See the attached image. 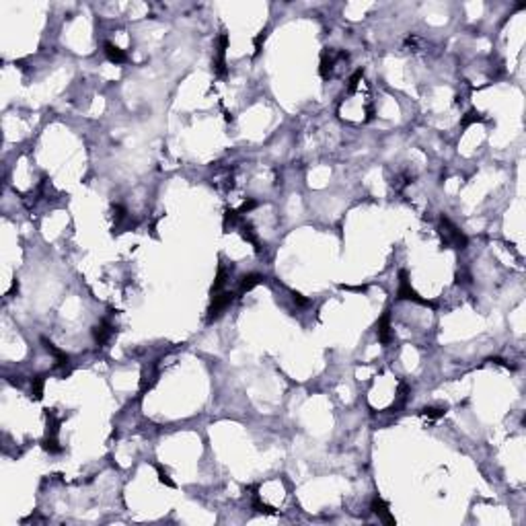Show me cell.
Wrapping results in <instances>:
<instances>
[{"mask_svg": "<svg viewBox=\"0 0 526 526\" xmlns=\"http://www.w3.org/2000/svg\"><path fill=\"white\" fill-rule=\"evenodd\" d=\"M113 333H115V327H113V323H109L107 319H103L101 321V323L93 329V337H95V342L99 344V346H105L109 339L113 337Z\"/></svg>", "mask_w": 526, "mask_h": 526, "instance_id": "obj_3", "label": "cell"}, {"mask_svg": "<svg viewBox=\"0 0 526 526\" xmlns=\"http://www.w3.org/2000/svg\"><path fill=\"white\" fill-rule=\"evenodd\" d=\"M261 282H263V276L261 274H249V276H245L241 280V286H239V294H245V292L253 290V288L259 286Z\"/></svg>", "mask_w": 526, "mask_h": 526, "instance_id": "obj_8", "label": "cell"}, {"mask_svg": "<svg viewBox=\"0 0 526 526\" xmlns=\"http://www.w3.org/2000/svg\"><path fill=\"white\" fill-rule=\"evenodd\" d=\"M157 471H159V479H161V483H165V485H169V487H175V483H173L171 477H169V475L163 471L161 465H157Z\"/></svg>", "mask_w": 526, "mask_h": 526, "instance_id": "obj_15", "label": "cell"}, {"mask_svg": "<svg viewBox=\"0 0 526 526\" xmlns=\"http://www.w3.org/2000/svg\"><path fill=\"white\" fill-rule=\"evenodd\" d=\"M376 335H378V342L380 344H391L393 339V331H391V315L384 313L380 319H378V325H376Z\"/></svg>", "mask_w": 526, "mask_h": 526, "instance_id": "obj_5", "label": "cell"}, {"mask_svg": "<svg viewBox=\"0 0 526 526\" xmlns=\"http://www.w3.org/2000/svg\"><path fill=\"white\" fill-rule=\"evenodd\" d=\"M234 300V294L232 292H216V296H214V300H212V307H210V311H208V321H214L216 317H220L222 315L228 307H230V302Z\"/></svg>", "mask_w": 526, "mask_h": 526, "instance_id": "obj_2", "label": "cell"}, {"mask_svg": "<svg viewBox=\"0 0 526 526\" xmlns=\"http://www.w3.org/2000/svg\"><path fill=\"white\" fill-rule=\"evenodd\" d=\"M43 376H35L31 380V393H33V397L35 399H41V393H43Z\"/></svg>", "mask_w": 526, "mask_h": 526, "instance_id": "obj_12", "label": "cell"}, {"mask_svg": "<svg viewBox=\"0 0 526 526\" xmlns=\"http://www.w3.org/2000/svg\"><path fill=\"white\" fill-rule=\"evenodd\" d=\"M126 218H128V212H126L124 206H120V203H117V206H113V220H115L117 226H120Z\"/></svg>", "mask_w": 526, "mask_h": 526, "instance_id": "obj_13", "label": "cell"}, {"mask_svg": "<svg viewBox=\"0 0 526 526\" xmlns=\"http://www.w3.org/2000/svg\"><path fill=\"white\" fill-rule=\"evenodd\" d=\"M43 448H45L47 452H52V454H56V452H62V446L58 444V438H45Z\"/></svg>", "mask_w": 526, "mask_h": 526, "instance_id": "obj_14", "label": "cell"}, {"mask_svg": "<svg viewBox=\"0 0 526 526\" xmlns=\"http://www.w3.org/2000/svg\"><path fill=\"white\" fill-rule=\"evenodd\" d=\"M103 47H105L103 52H105V56H107L109 62H113V64H124V62H128V54L124 52L122 47H117V45H113L109 41H105Z\"/></svg>", "mask_w": 526, "mask_h": 526, "instance_id": "obj_6", "label": "cell"}, {"mask_svg": "<svg viewBox=\"0 0 526 526\" xmlns=\"http://www.w3.org/2000/svg\"><path fill=\"white\" fill-rule=\"evenodd\" d=\"M440 224H442V236H444V243L446 245H452L456 249H465L467 247V236L456 228L448 218L442 216V220H440Z\"/></svg>", "mask_w": 526, "mask_h": 526, "instance_id": "obj_1", "label": "cell"}, {"mask_svg": "<svg viewBox=\"0 0 526 526\" xmlns=\"http://www.w3.org/2000/svg\"><path fill=\"white\" fill-rule=\"evenodd\" d=\"M397 296L401 300H413V302H421V304H426V300H421L417 296V292L411 288L409 280H407V274L405 271H401V284H399V290H397Z\"/></svg>", "mask_w": 526, "mask_h": 526, "instance_id": "obj_4", "label": "cell"}, {"mask_svg": "<svg viewBox=\"0 0 526 526\" xmlns=\"http://www.w3.org/2000/svg\"><path fill=\"white\" fill-rule=\"evenodd\" d=\"M230 271H232V269H228V267H224V265H220V267H218V276H216V282H214L212 292H220V290H222V286L230 280Z\"/></svg>", "mask_w": 526, "mask_h": 526, "instance_id": "obj_9", "label": "cell"}, {"mask_svg": "<svg viewBox=\"0 0 526 526\" xmlns=\"http://www.w3.org/2000/svg\"><path fill=\"white\" fill-rule=\"evenodd\" d=\"M446 409H442V407H426V409H421V415H426L430 419H440V417H444Z\"/></svg>", "mask_w": 526, "mask_h": 526, "instance_id": "obj_10", "label": "cell"}, {"mask_svg": "<svg viewBox=\"0 0 526 526\" xmlns=\"http://www.w3.org/2000/svg\"><path fill=\"white\" fill-rule=\"evenodd\" d=\"M372 512H374L382 522H386V524H393L395 522V518L388 514V508H386V504L380 500V498H376L374 502H372Z\"/></svg>", "mask_w": 526, "mask_h": 526, "instance_id": "obj_7", "label": "cell"}, {"mask_svg": "<svg viewBox=\"0 0 526 526\" xmlns=\"http://www.w3.org/2000/svg\"><path fill=\"white\" fill-rule=\"evenodd\" d=\"M475 122H483L481 113H477V111H469V113H465V115H463L461 126H463V128H469V126H471V124H475Z\"/></svg>", "mask_w": 526, "mask_h": 526, "instance_id": "obj_11", "label": "cell"}, {"mask_svg": "<svg viewBox=\"0 0 526 526\" xmlns=\"http://www.w3.org/2000/svg\"><path fill=\"white\" fill-rule=\"evenodd\" d=\"M292 298H294L296 304H300V307H307V304H309V300H307V298H302V294H296V292H294Z\"/></svg>", "mask_w": 526, "mask_h": 526, "instance_id": "obj_16", "label": "cell"}]
</instances>
